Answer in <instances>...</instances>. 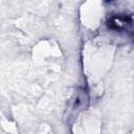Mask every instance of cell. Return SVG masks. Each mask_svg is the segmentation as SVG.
I'll use <instances>...</instances> for the list:
<instances>
[{
    "label": "cell",
    "mask_w": 134,
    "mask_h": 134,
    "mask_svg": "<svg viewBox=\"0 0 134 134\" xmlns=\"http://www.w3.org/2000/svg\"><path fill=\"white\" fill-rule=\"evenodd\" d=\"M108 27L115 31H128L132 27V19L131 17L119 14L110 16L108 19Z\"/></svg>",
    "instance_id": "1"
}]
</instances>
